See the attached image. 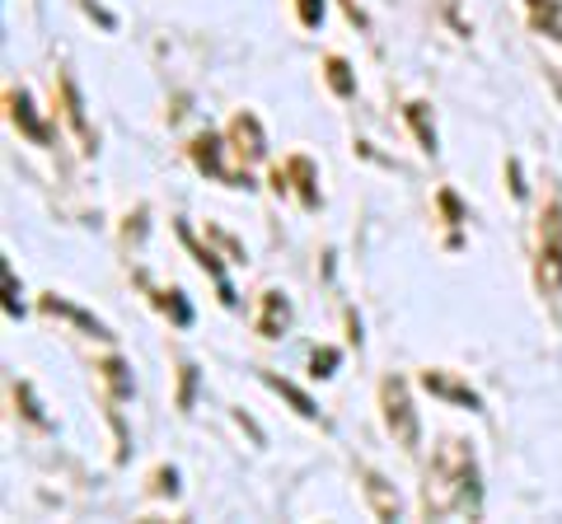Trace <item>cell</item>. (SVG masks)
Here are the masks:
<instances>
[{
    "label": "cell",
    "mask_w": 562,
    "mask_h": 524,
    "mask_svg": "<svg viewBox=\"0 0 562 524\" xmlns=\"http://www.w3.org/2000/svg\"><path fill=\"white\" fill-rule=\"evenodd\" d=\"M483 487H479V459L460 435H441L427 464V482H422V511L431 520L450 515H479Z\"/></svg>",
    "instance_id": "obj_1"
},
{
    "label": "cell",
    "mask_w": 562,
    "mask_h": 524,
    "mask_svg": "<svg viewBox=\"0 0 562 524\" xmlns=\"http://www.w3.org/2000/svg\"><path fill=\"white\" fill-rule=\"evenodd\" d=\"M535 291L562 309V197L549 192L535 220Z\"/></svg>",
    "instance_id": "obj_2"
},
{
    "label": "cell",
    "mask_w": 562,
    "mask_h": 524,
    "mask_svg": "<svg viewBox=\"0 0 562 524\" xmlns=\"http://www.w3.org/2000/svg\"><path fill=\"white\" fill-rule=\"evenodd\" d=\"M380 408H384V426H390L394 435V445L403 449H417L422 441V426H417V408H413V398H408V384H403L398 375H384L380 379Z\"/></svg>",
    "instance_id": "obj_3"
},
{
    "label": "cell",
    "mask_w": 562,
    "mask_h": 524,
    "mask_svg": "<svg viewBox=\"0 0 562 524\" xmlns=\"http://www.w3.org/2000/svg\"><path fill=\"white\" fill-rule=\"evenodd\" d=\"M272 187L277 192H301L305 212H319V169H314L305 155H291L286 164L272 169Z\"/></svg>",
    "instance_id": "obj_4"
},
{
    "label": "cell",
    "mask_w": 562,
    "mask_h": 524,
    "mask_svg": "<svg viewBox=\"0 0 562 524\" xmlns=\"http://www.w3.org/2000/svg\"><path fill=\"white\" fill-rule=\"evenodd\" d=\"M225 146H231L235 160L249 169V164H258L262 155H268V136H262V127H258L254 113H235L231 127H225Z\"/></svg>",
    "instance_id": "obj_5"
},
{
    "label": "cell",
    "mask_w": 562,
    "mask_h": 524,
    "mask_svg": "<svg viewBox=\"0 0 562 524\" xmlns=\"http://www.w3.org/2000/svg\"><path fill=\"white\" fill-rule=\"evenodd\" d=\"M221 150H225V141H221V136H211V132L198 136V141L188 146L192 164H198L202 173H211L216 183H225V187H249V173H244V169H225L221 164Z\"/></svg>",
    "instance_id": "obj_6"
},
{
    "label": "cell",
    "mask_w": 562,
    "mask_h": 524,
    "mask_svg": "<svg viewBox=\"0 0 562 524\" xmlns=\"http://www.w3.org/2000/svg\"><path fill=\"white\" fill-rule=\"evenodd\" d=\"M422 389L436 394V398H446V403H454V408L483 412V398L473 394L464 379H454V371H422Z\"/></svg>",
    "instance_id": "obj_7"
},
{
    "label": "cell",
    "mask_w": 562,
    "mask_h": 524,
    "mask_svg": "<svg viewBox=\"0 0 562 524\" xmlns=\"http://www.w3.org/2000/svg\"><path fill=\"white\" fill-rule=\"evenodd\" d=\"M286 323H291L286 295H281V291H262L258 295V319H254L258 338H281V333H286Z\"/></svg>",
    "instance_id": "obj_8"
},
{
    "label": "cell",
    "mask_w": 562,
    "mask_h": 524,
    "mask_svg": "<svg viewBox=\"0 0 562 524\" xmlns=\"http://www.w3.org/2000/svg\"><path fill=\"white\" fill-rule=\"evenodd\" d=\"M57 94H61V113L70 122V132L80 136V150H94V132H90V122H85V99L76 90V80L70 76H57Z\"/></svg>",
    "instance_id": "obj_9"
},
{
    "label": "cell",
    "mask_w": 562,
    "mask_h": 524,
    "mask_svg": "<svg viewBox=\"0 0 562 524\" xmlns=\"http://www.w3.org/2000/svg\"><path fill=\"white\" fill-rule=\"evenodd\" d=\"M43 314H52V319H66V323L85 328L90 338H113V333H109V323L94 319V314H85V309H76V305H66L61 295H43Z\"/></svg>",
    "instance_id": "obj_10"
},
{
    "label": "cell",
    "mask_w": 562,
    "mask_h": 524,
    "mask_svg": "<svg viewBox=\"0 0 562 524\" xmlns=\"http://www.w3.org/2000/svg\"><path fill=\"white\" fill-rule=\"evenodd\" d=\"M5 103H10V117H14V127H20V132L29 136L33 146H47V141H52V132L43 127L38 117H33V103H29V94H24V90H10V94H5Z\"/></svg>",
    "instance_id": "obj_11"
},
{
    "label": "cell",
    "mask_w": 562,
    "mask_h": 524,
    "mask_svg": "<svg viewBox=\"0 0 562 524\" xmlns=\"http://www.w3.org/2000/svg\"><path fill=\"white\" fill-rule=\"evenodd\" d=\"M179 239L188 243V249H192V258H198L202 262V272H211V282H216V291H221V300L225 305H235V291H231V282H225V267H221V258L216 253H211V249H202V243H198V235H192L188 230V225H179Z\"/></svg>",
    "instance_id": "obj_12"
},
{
    "label": "cell",
    "mask_w": 562,
    "mask_h": 524,
    "mask_svg": "<svg viewBox=\"0 0 562 524\" xmlns=\"http://www.w3.org/2000/svg\"><path fill=\"white\" fill-rule=\"evenodd\" d=\"M525 10H530L535 33H549V38L562 43V5L558 0H525Z\"/></svg>",
    "instance_id": "obj_13"
},
{
    "label": "cell",
    "mask_w": 562,
    "mask_h": 524,
    "mask_svg": "<svg viewBox=\"0 0 562 524\" xmlns=\"http://www.w3.org/2000/svg\"><path fill=\"white\" fill-rule=\"evenodd\" d=\"M262 384H268V389H277V394L286 398V403H291L295 412H301V417H310V422H314V417H319V408H314V398L295 389L291 379H281V375H262Z\"/></svg>",
    "instance_id": "obj_14"
},
{
    "label": "cell",
    "mask_w": 562,
    "mask_h": 524,
    "mask_svg": "<svg viewBox=\"0 0 562 524\" xmlns=\"http://www.w3.org/2000/svg\"><path fill=\"white\" fill-rule=\"evenodd\" d=\"M361 487H366V497H371L380 520H398V497L384 492V478L380 474H361Z\"/></svg>",
    "instance_id": "obj_15"
},
{
    "label": "cell",
    "mask_w": 562,
    "mask_h": 524,
    "mask_svg": "<svg viewBox=\"0 0 562 524\" xmlns=\"http://www.w3.org/2000/svg\"><path fill=\"white\" fill-rule=\"evenodd\" d=\"M324 80H328V90L338 94V99L357 94V80H351V66H347L342 57H328V61H324Z\"/></svg>",
    "instance_id": "obj_16"
},
{
    "label": "cell",
    "mask_w": 562,
    "mask_h": 524,
    "mask_svg": "<svg viewBox=\"0 0 562 524\" xmlns=\"http://www.w3.org/2000/svg\"><path fill=\"white\" fill-rule=\"evenodd\" d=\"M155 305L169 314L173 328H188V323H192V305L183 300V291H155Z\"/></svg>",
    "instance_id": "obj_17"
},
{
    "label": "cell",
    "mask_w": 562,
    "mask_h": 524,
    "mask_svg": "<svg viewBox=\"0 0 562 524\" xmlns=\"http://www.w3.org/2000/svg\"><path fill=\"white\" fill-rule=\"evenodd\" d=\"M408 122H413V132H417V141H422V150H431L436 155V127H431V117H427V103H408Z\"/></svg>",
    "instance_id": "obj_18"
},
{
    "label": "cell",
    "mask_w": 562,
    "mask_h": 524,
    "mask_svg": "<svg viewBox=\"0 0 562 524\" xmlns=\"http://www.w3.org/2000/svg\"><path fill=\"white\" fill-rule=\"evenodd\" d=\"M99 375L109 379L113 398H132V375H127V365H122V361H103V365H99Z\"/></svg>",
    "instance_id": "obj_19"
},
{
    "label": "cell",
    "mask_w": 562,
    "mask_h": 524,
    "mask_svg": "<svg viewBox=\"0 0 562 524\" xmlns=\"http://www.w3.org/2000/svg\"><path fill=\"white\" fill-rule=\"evenodd\" d=\"M338 356H342L338 346H319V352L310 356V375H314V379H328V375H333V365H338Z\"/></svg>",
    "instance_id": "obj_20"
},
{
    "label": "cell",
    "mask_w": 562,
    "mask_h": 524,
    "mask_svg": "<svg viewBox=\"0 0 562 524\" xmlns=\"http://www.w3.org/2000/svg\"><path fill=\"white\" fill-rule=\"evenodd\" d=\"M295 14H301L305 29H319L324 24V0H295Z\"/></svg>",
    "instance_id": "obj_21"
},
{
    "label": "cell",
    "mask_w": 562,
    "mask_h": 524,
    "mask_svg": "<svg viewBox=\"0 0 562 524\" xmlns=\"http://www.w3.org/2000/svg\"><path fill=\"white\" fill-rule=\"evenodd\" d=\"M192 384H198V371H192V365H183V389H179V408H183V412L192 408Z\"/></svg>",
    "instance_id": "obj_22"
},
{
    "label": "cell",
    "mask_w": 562,
    "mask_h": 524,
    "mask_svg": "<svg viewBox=\"0 0 562 524\" xmlns=\"http://www.w3.org/2000/svg\"><path fill=\"white\" fill-rule=\"evenodd\" d=\"M155 492H179V474H173V468H160V474H155Z\"/></svg>",
    "instance_id": "obj_23"
},
{
    "label": "cell",
    "mask_w": 562,
    "mask_h": 524,
    "mask_svg": "<svg viewBox=\"0 0 562 524\" xmlns=\"http://www.w3.org/2000/svg\"><path fill=\"white\" fill-rule=\"evenodd\" d=\"M85 10H90V14H94V20H99L103 29H113V14H109V10H99V5H94V0H85Z\"/></svg>",
    "instance_id": "obj_24"
}]
</instances>
